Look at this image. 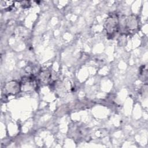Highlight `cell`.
<instances>
[{"label": "cell", "instance_id": "6da1fadb", "mask_svg": "<svg viewBox=\"0 0 148 148\" xmlns=\"http://www.w3.org/2000/svg\"><path fill=\"white\" fill-rule=\"evenodd\" d=\"M105 27L108 35L112 36L119 28V19L117 16H110L106 20Z\"/></svg>", "mask_w": 148, "mask_h": 148}]
</instances>
